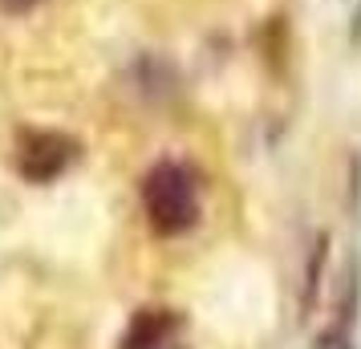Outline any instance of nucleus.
I'll use <instances>...</instances> for the list:
<instances>
[{"label":"nucleus","mask_w":361,"mask_h":349,"mask_svg":"<svg viewBox=\"0 0 361 349\" xmlns=\"http://www.w3.org/2000/svg\"><path fill=\"white\" fill-rule=\"evenodd\" d=\"M142 212L159 235H183L199 224V179L179 159H163L142 179Z\"/></svg>","instance_id":"nucleus-1"},{"label":"nucleus","mask_w":361,"mask_h":349,"mask_svg":"<svg viewBox=\"0 0 361 349\" xmlns=\"http://www.w3.org/2000/svg\"><path fill=\"white\" fill-rule=\"evenodd\" d=\"M118 349H187L183 345V317L171 309H142L126 325Z\"/></svg>","instance_id":"nucleus-2"},{"label":"nucleus","mask_w":361,"mask_h":349,"mask_svg":"<svg viewBox=\"0 0 361 349\" xmlns=\"http://www.w3.org/2000/svg\"><path fill=\"white\" fill-rule=\"evenodd\" d=\"M73 154H78V147L61 134H29L20 142V171L33 183H49L73 163Z\"/></svg>","instance_id":"nucleus-3"},{"label":"nucleus","mask_w":361,"mask_h":349,"mask_svg":"<svg viewBox=\"0 0 361 349\" xmlns=\"http://www.w3.org/2000/svg\"><path fill=\"white\" fill-rule=\"evenodd\" d=\"M33 4H41V0H0V8H4V13H29Z\"/></svg>","instance_id":"nucleus-4"}]
</instances>
